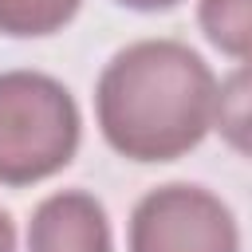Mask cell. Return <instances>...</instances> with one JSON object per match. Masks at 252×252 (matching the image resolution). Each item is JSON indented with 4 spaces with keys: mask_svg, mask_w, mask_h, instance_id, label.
I'll use <instances>...</instances> for the list:
<instances>
[{
    "mask_svg": "<svg viewBox=\"0 0 252 252\" xmlns=\"http://www.w3.org/2000/svg\"><path fill=\"white\" fill-rule=\"evenodd\" d=\"M217 79L177 39L122 47L98 75L94 110L102 138L130 161H173L213 126Z\"/></svg>",
    "mask_w": 252,
    "mask_h": 252,
    "instance_id": "6da1fadb",
    "label": "cell"
},
{
    "mask_svg": "<svg viewBox=\"0 0 252 252\" xmlns=\"http://www.w3.org/2000/svg\"><path fill=\"white\" fill-rule=\"evenodd\" d=\"M79 146V106L63 83L39 71L0 75V185H32L59 173Z\"/></svg>",
    "mask_w": 252,
    "mask_h": 252,
    "instance_id": "7a4b0ae2",
    "label": "cell"
},
{
    "mask_svg": "<svg viewBox=\"0 0 252 252\" xmlns=\"http://www.w3.org/2000/svg\"><path fill=\"white\" fill-rule=\"evenodd\" d=\"M130 252H236V220L201 185H161L134 205Z\"/></svg>",
    "mask_w": 252,
    "mask_h": 252,
    "instance_id": "3957f363",
    "label": "cell"
},
{
    "mask_svg": "<svg viewBox=\"0 0 252 252\" xmlns=\"http://www.w3.org/2000/svg\"><path fill=\"white\" fill-rule=\"evenodd\" d=\"M28 252H110V224L102 205L83 193H51L28 224Z\"/></svg>",
    "mask_w": 252,
    "mask_h": 252,
    "instance_id": "277c9868",
    "label": "cell"
},
{
    "mask_svg": "<svg viewBox=\"0 0 252 252\" xmlns=\"http://www.w3.org/2000/svg\"><path fill=\"white\" fill-rule=\"evenodd\" d=\"M213 126L220 130V138L252 158V63L236 67L220 87H217V98H213Z\"/></svg>",
    "mask_w": 252,
    "mask_h": 252,
    "instance_id": "5b68a950",
    "label": "cell"
},
{
    "mask_svg": "<svg viewBox=\"0 0 252 252\" xmlns=\"http://www.w3.org/2000/svg\"><path fill=\"white\" fill-rule=\"evenodd\" d=\"M197 16L217 51L252 59V0H201Z\"/></svg>",
    "mask_w": 252,
    "mask_h": 252,
    "instance_id": "8992f818",
    "label": "cell"
},
{
    "mask_svg": "<svg viewBox=\"0 0 252 252\" xmlns=\"http://www.w3.org/2000/svg\"><path fill=\"white\" fill-rule=\"evenodd\" d=\"M83 0H0L4 35H51L59 32Z\"/></svg>",
    "mask_w": 252,
    "mask_h": 252,
    "instance_id": "52a82bcc",
    "label": "cell"
},
{
    "mask_svg": "<svg viewBox=\"0 0 252 252\" xmlns=\"http://www.w3.org/2000/svg\"><path fill=\"white\" fill-rule=\"evenodd\" d=\"M0 252H16V228L4 209H0Z\"/></svg>",
    "mask_w": 252,
    "mask_h": 252,
    "instance_id": "ba28073f",
    "label": "cell"
},
{
    "mask_svg": "<svg viewBox=\"0 0 252 252\" xmlns=\"http://www.w3.org/2000/svg\"><path fill=\"white\" fill-rule=\"evenodd\" d=\"M122 8H134V12H161V8H173L177 0H118Z\"/></svg>",
    "mask_w": 252,
    "mask_h": 252,
    "instance_id": "9c48e42d",
    "label": "cell"
}]
</instances>
